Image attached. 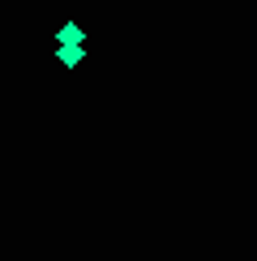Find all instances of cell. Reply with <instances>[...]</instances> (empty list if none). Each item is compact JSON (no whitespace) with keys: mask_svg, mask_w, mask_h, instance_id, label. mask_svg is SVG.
<instances>
[{"mask_svg":"<svg viewBox=\"0 0 257 261\" xmlns=\"http://www.w3.org/2000/svg\"><path fill=\"white\" fill-rule=\"evenodd\" d=\"M56 39H60V47H82V39H86V30L78 26V21H64Z\"/></svg>","mask_w":257,"mask_h":261,"instance_id":"obj_1","label":"cell"},{"mask_svg":"<svg viewBox=\"0 0 257 261\" xmlns=\"http://www.w3.org/2000/svg\"><path fill=\"white\" fill-rule=\"evenodd\" d=\"M82 60H86V47H60V64L64 69H78Z\"/></svg>","mask_w":257,"mask_h":261,"instance_id":"obj_2","label":"cell"}]
</instances>
